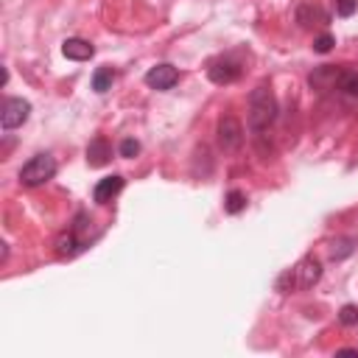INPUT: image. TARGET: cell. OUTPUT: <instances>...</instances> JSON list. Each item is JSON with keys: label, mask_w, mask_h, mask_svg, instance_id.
Returning a JSON list of instances; mask_svg holds the SVG:
<instances>
[{"label": "cell", "mask_w": 358, "mask_h": 358, "mask_svg": "<svg viewBox=\"0 0 358 358\" xmlns=\"http://www.w3.org/2000/svg\"><path fill=\"white\" fill-rule=\"evenodd\" d=\"M277 117V98L271 92V87L257 84L249 92V129L255 137H260Z\"/></svg>", "instance_id": "6da1fadb"}, {"label": "cell", "mask_w": 358, "mask_h": 358, "mask_svg": "<svg viewBox=\"0 0 358 358\" xmlns=\"http://www.w3.org/2000/svg\"><path fill=\"white\" fill-rule=\"evenodd\" d=\"M319 277H322V263H319L313 255H308V257H302L294 268H288V271L277 280V291H280V294L305 291V288H313V285L319 282Z\"/></svg>", "instance_id": "7a4b0ae2"}, {"label": "cell", "mask_w": 358, "mask_h": 358, "mask_svg": "<svg viewBox=\"0 0 358 358\" xmlns=\"http://www.w3.org/2000/svg\"><path fill=\"white\" fill-rule=\"evenodd\" d=\"M53 173H56V159L50 154H36L20 168V182L25 187H39L48 179H53Z\"/></svg>", "instance_id": "3957f363"}, {"label": "cell", "mask_w": 358, "mask_h": 358, "mask_svg": "<svg viewBox=\"0 0 358 358\" xmlns=\"http://www.w3.org/2000/svg\"><path fill=\"white\" fill-rule=\"evenodd\" d=\"M215 134H218V145H221L224 151H238L241 143H243V126H241L238 117H232V115H224V117L218 120Z\"/></svg>", "instance_id": "277c9868"}, {"label": "cell", "mask_w": 358, "mask_h": 358, "mask_svg": "<svg viewBox=\"0 0 358 358\" xmlns=\"http://www.w3.org/2000/svg\"><path fill=\"white\" fill-rule=\"evenodd\" d=\"M31 115V103L22 101V98H6L3 101V109H0V123L3 129H17L28 120Z\"/></svg>", "instance_id": "5b68a950"}, {"label": "cell", "mask_w": 358, "mask_h": 358, "mask_svg": "<svg viewBox=\"0 0 358 358\" xmlns=\"http://www.w3.org/2000/svg\"><path fill=\"white\" fill-rule=\"evenodd\" d=\"M207 76H210L213 84H232V81L241 76V64H238L235 59H229V56H221V59L210 62Z\"/></svg>", "instance_id": "8992f818"}, {"label": "cell", "mask_w": 358, "mask_h": 358, "mask_svg": "<svg viewBox=\"0 0 358 358\" xmlns=\"http://www.w3.org/2000/svg\"><path fill=\"white\" fill-rule=\"evenodd\" d=\"M179 81V70L173 67V64H154L148 73H145V84L151 87V90H171L173 84Z\"/></svg>", "instance_id": "52a82bcc"}, {"label": "cell", "mask_w": 358, "mask_h": 358, "mask_svg": "<svg viewBox=\"0 0 358 358\" xmlns=\"http://www.w3.org/2000/svg\"><path fill=\"white\" fill-rule=\"evenodd\" d=\"M327 20H330V14H327L319 3H313V0H302V3H299V8H296V22H299L302 28L327 25Z\"/></svg>", "instance_id": "ba28073f"}, {"label": "cell", "mask_w": 358, "mask_h": 358, "mask_svg": "<svg viewBox=\"0 0 358 358\" xmlns=\"http://www.w3.org/2000/svg\"><path fill=\"white\" fill-rule=\"evenodd\" d=\"M123 182H126V179H123L120 173L103 176V179H101V182L92 187V199H95L98 204H106V201H112V199H115V196L123 190Z\"/></svg>", "instance_id": "9c48e42d"}, {"label": "cell", "mask_w": 358, "mask_h": 358, "mask_svg": "<svg viewBox=\"0 0 358 358\" xmlns=\"http://www.w3.org/2000/svg\"><path fill=\"white\" fill-rule=\"evenodd\" d=\"M112 159V145L106 137H92L90 145H87V162L92 168H103L106 162Z\"/></svg>", "instance_id": "30bf717a"}, {"label": "cell", "mask_w": 358, "mask_h": 358, "mask_svg": "<svg viewBox=\"0 0 358 358\" xmlns=\"http://www.w3.org/2000/svg\"><path fill=\"white\" fill-rule=\"evenodd\" d=\"M62 53H64L67 59H73V62H87V59H92L95 48H92L87 39L70 36V39H64V42H62Z\"/></svg>", "instance_id": "8fae6325"}, {"label": "cell", "mask_w": 358, "mask_h": 358, "mask_svg": "<svg viewBox=\"0 0 358 358\" xmlns=\"http://www.w3.org/2000/svg\"><path fill=\"white\" fill-rule=\"evenodd\" d=\"M84 238H78V232L76 229H70V232H64V235H59L56 238V255L59 257H73V255H78L81 249H84Z\"/></svg>", "instance_id": "7c38bea8"}, {"label": "cell", "mask_w": 358, "mask_h": 358, "mask_svg": "<svg viewBox=\"0 0 358 358\" xmlns=\"http://www.w3.org/2000/svg\"><path fill=\"white\" fill-rule=\"evenodd\" d=\"M336 87H338L341 92H347L350 98H358V70H341Z\"/></svg>", "instance_id": "4fadbf2b"}, {"label": "cell", "mask_w": 358, "mask_h": 358, "mask_svg": "<svg viewBox=\"0 0 358 358\" xmlns=\"http://www.w3.org/2000/svg\"><path fill=\"white\" fill-rule=\"evenodd\" d=\"M112 81H115V70H112V67H98V70L92 73V90H95V92L112 90Z\"/></svg>", "instance_id": "5bb4252c"}, {"label": "cell", "mask_w": 358, "mask_h": 358, "mask_svg": "<svg viewBox=\"0 0 358 358\" xmlns=\"http://www.w3.org/2000/svg\"><path fill=\"white\" fill-rule=\"evenodd\" d=\"M224 210H227L229 215H238L241 210H246V193H243V190H229V193L224 196Z\"/></svg>", "instance_id": "9a60e30c"}, {"label": "cell", "mask_w": 358, "mask_h": 358, "mask_svg": "<svg viewBox=\"0 0 358 358\" xmlns=\"http://www.w3.org/2000/svg\"><path fill=\"white\" fill-rule=\"evenodd\" d=\"M352 243H355V238H338V241L333 243V260L347 257V255L352 252Z\"/></svg>", "instance_id": "2e32d148"}, {"label": "cell", "mask_w": 358, "mask_h": 358, "mask_svg": "<svg viewBox=\"0 0 358 358\" xmlns=\"http://www.w3.org/2000/svg\"><path fill=\"white\" fill-rule=\"evenodd\" d=\"M338 322H341L344 327L358 324V308H355V305H344V308L338 310Z\"/></svg>", "instance_id": "e0dca14e"}, {"label": "cell", "mask_w": 358, "mask_h": 358, "mask_svg": "<svg viewBox=\"0 0 358 358\" xmlns=\"http://www.w3.org/2000/svg\"><path fill=\"white\" fill-rule=\"evenodd\" d=\"M333 45H336L333 34H319V36L313 39V50H316V53H330V50H333Z\"/></svg>", "instance_id": "ac0fdd59"}, {"label": "cell", "mask_w": 358, "mask_h": 358, "mask_svg": "<svg viewBox=\"0 0 358 358\" xmlns=\"http://www.w3.org/2000/svg\"><path fill=\"white\" fill-rule=\"evenodd\" d=\"M137 154H140V143H137L134 137H126V140L120 143V157L131 159V157H137Z\"/></svg>", "instance_id": "d6986e66"}, {"label": "cell", "mask_w": 358, "mask_h": 358, "mask_svg": "<svg viewBox=\"0 0 358 358\" xmlns=\"http://www.w3.org/2000/svg\"><path fill=\"white\" fill-rule=\"evenodd\" d=\"M355 6H358V0H336V14L338 17H352Z\"/></svg>", "instance_id": "ffe728a7"}, {"label": "cell", "mask_w": 358, "mask_h": 358, "mask_svg": "<svg viewBox=\"0 0 358 358\" xmlns=\"http://www.w3.org/2000/svg\"><path fill=\"white\" fill-rule=\"evenodd\" d=\"M338 355H358V350L355 347H344V350H338Z\"/></svg>", "instance_id": "44dd1931"}]
</instances>
